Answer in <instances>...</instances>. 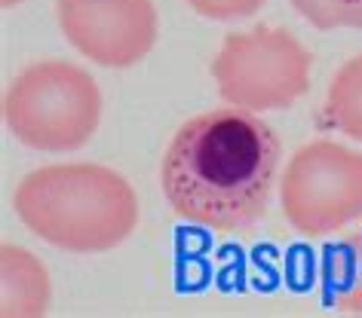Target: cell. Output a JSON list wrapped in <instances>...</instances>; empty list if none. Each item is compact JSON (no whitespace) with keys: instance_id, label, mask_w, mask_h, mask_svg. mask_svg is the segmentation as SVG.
<instances>
[{"instance_id":"obj_1","label":"cell","mask_w":362,"mask_h":318,"mask_svg":"<svg viewBox=\"0 0 362 318\" xmlns=\"http://www.w3.org/2000/svg\"><path fill=\"white\" fill-rule=\"evenodd\" d=\"M276 169V132L252 111L221 107L175 132L160 162V187L181 221L237 233L267 214Z\"/></svg>"},{"instance_id":"obj_2","label":"cell","mask_w":362,"mask_h":318,"mask_svg":"<svg viewBox=\"0 0 362 318\" xmlns=\"http://www.w3.org/2000/svg\"><path fill=\"white\" fill-rule=\"evenodd\" d=\"M16 214L43 242L65 251H111L139 224V199L123 175L93 162L47 166L16 187Z\"/></svg>"},{"instance_id":"obj_10","label":"cell","mask_w":362,"mask_h":318,"mask_svg":"<svg viewBox=\"0 0 362 318\" xmlns=\"http://www.w3.org/2000/svg\"><path fill=\"white\" fill-rule=\"evenodd\" d=\"M292 6L313 28H359L362 31V0H292Z\"/></svg>"},{"instance_id":"obj_6","label":"cell","mask_w":362,"mask_h":318,"mask_svg":"<svg viewBox=\"0 0 362 318\" xmlns=\"http://www.w3.org/2000/svg\"><path fill=\"white\" fill-rule=\"evenodd\" d=\"M65 37L105 68H129L157 40L151 0H56Z\"/></svg>"},{"instance_id":"obj_12","label":"cell","mask_w":362,"mask_h":318,"mask_svg":"<svg viewBox=\"0 0 362 318\" xmlns=\"http://www.w3.org/2000/svg\"><path fill=\"white\" fill-rule=\"evenodd\" d=\"M13 4H19V0H4V6H13Z\"/></svg>"},{"instance_id":"obj_11","label":"cell","mask_w":362,"mask_h":318,"mask_svg":"<svg viewBox=\"0 0 362 318\" xmlns=\"http://www.w3.org/2000/svg\"><path fill=\"white\" fill-rule=\"evenodd\" d=\"M200 16L206 19H218V22H230V19H246L255 16L264 0H187Z\"/></svg>"},{"instance_id":"obj_4","label":"cell","mask_w":362,"mask_h":318,"mask_svg":"<svg viewBox=\"0 0 362 318\" xmlns=\"http://www.w3.org/2000/svg\"><path fill=\"white\" fill-rule=\"evenodd\" d=\"M310 52L283 28L228 34L212 61L218 95L243 111H279L310 89Z\"/></svg>"},{"instance_id":"obj_7","label":"cell","mask_w":362,"mask_h":318,"mask_svg":"<svg viewBox=\"0 0 362 318\" xmlns=\"http://www.w3.org/2000/svg\"><path fill=\"white\" fill-rule=\"evenodd\" d=\"M0 269H4V300L0 312L13 315H43L49 306V276L37 257L28 251L4 245L0 251Z\"/></svg>"},{"instance_id":"obj_8","label":"cell","mask_w":362,"mask_h":318,"mask_svg":"<svg viewBox=\"0 0 362 318\" xmlns=\"http://www.w3.org/2000/svg\"><path fill=\"white\" fill-rule=\"evenodd\" d=\"M322 285L338 312L362 315V226L325 251Z\"/></svg>"},{"instance_id":"obj_5","label":"cell","mask_w":362,"mask_h":318,"mask_svg":"<svg viewBox=\"0 0 362 318\" xmlns=\"http://www.w3.org/2000/svg\"><path fill=\"white\" fill-rule=\"evenodd\" d=\"M283 214L301 236H329L362 217V153L334 141H313L288 159Z\"/></svg>"},{"instance_id":"obj_3","label":"cell","mask_w":362,"mask_h":318,"mask_svg":"<svg viewBox=\"0 0 362 318\" xmlns=\"http://www.w3.org/2000/svg\"><path fill=\"white\" fill-rule=\"evenodd\" d=\"M4 120L25 147L68 153L95 135L102 92L86 71L68 61H37L6 89Z\"/></svg>"},{"instance_id":"obj_9","label":"cell","mask_w":362,"mask_h":318,"mask_svg":"<svg viewBox=\"0 0 362 318\" xmlns=\"http://www.w3.org/2000/svg\"><path fill=\"white\" fill-rule=\"evenodd\" d=\"M322 120L347 138L362 141V56L350 59L334 74L325 95Z\"/></svg>"}]
</instances>
